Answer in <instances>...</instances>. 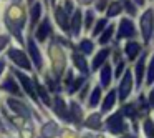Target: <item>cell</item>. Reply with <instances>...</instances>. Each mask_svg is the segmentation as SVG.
I'll return each mask as SVG.
<instances>
[{"label":"cell","mask_w":154,"mask_h":138,"mask_svg":"<svg viewBox=\"0 0 154 138\" xmlns=\"http://www.w3.org/2000/svg\"><path fill=\"white\" fill-rule=\"evenodd\" d=\"M83 82H85V77H81V78H78V80H75V83L71 85L70 88H68V91H70V93H75V91H76L78 88L81 87V85H83Z\"/></svg>","instance_id":"cell-34"},{"label":"cell","mask_w":154,"mask_h":138,"mask_svg":"<svg viewBox=\"0 0 154 138\" xmlns=\"http://www.w3.org/2000/svg\"><path fill=\"white\" fill-rule=\"evenodd\" d=\"M80 50L83 52L85 55L91 53V52H93V43H91V40H81L80 42Z\"/></svg>","instance_id":"cell-27"},{"label":"cell","mask_w":154,"mask_h":138,"mask_svg":"<svg viewBox=\"0 0 154 138\" xmlns=\"http://www.w3.org/2000/svg\"><path fill=\"white\" fill-rule=\"evenodd\" d=\"M106 127H108V130H109L111 133H123V131L126 130V125L123 123V115H121V111L119 113L111 115V117L108 118Z\"/></svg>","instance_id":"cell-4"},{"label":"cell","mask_w":154,"mask_h":138,"mask_svg":"<svg viewBox=\"0 0 154 138\" xmlns=\"http://www.w3.org/2000/svg\"><path fill=\"white\" fill-rule=\"evenodd\" d=\"M114 103H116V91H114V90H111L109 93L106 95V98H104V103H103V111L111 110V108L114 107Z\"/></svg>","instance_id":"cell-19"},{"label":"cell","mask_w":154,"mask_h":138,"mask_svg":"<svg viewBox=\"0 0 154 138\" xmlns=\"http://www.w3.org/2000/svg\"><path fill=\"white\" fill-rule=\"evenodd\" d=\"M28 2H32V0H28Z\"/></svg>","instance_id":"cell-52"},{"label":"cell","mask_w":154,"mask_h":138,"mask_svg":"<svg viewBox=\"0 0 154 138\" xmlns=\"http://www.w3.org/2000/svg\"><path fill=\"white\" fill-rule=\"evenodd\" d=\"M109 82H111V67L104 65L103 70H101V83H103V87H106V85H109Z\"/></svg>","instance_id":"cell-24"},{"label":"cell","mask_w":154,"mask_h":138,"mask_svg":"<svg viewBox=\"0 0 154 138\" xmlns=\"http://www.w3.org/2000/svg\"><path fill=\"white\" fill-rule=\"evenodd\" d=\"M71 113H73V120H76V121H80L81 120V108H80V105L78 103H71Z\"/></svg>","instance_id":"cell-31"},{"label":"cell","mask_w":154,"mask_h":138,"mask_svg":"<svg viewBox=\"0 0 154 138\" xmlns=\"http://www.w3.org/2000/svg\"><path fill=\"white\" fill-rule=\"evenodd\" d=\"M123 68H124V62H119V65H118V68H116V77H119V75L123 73Z\"/></svg>","instance_id":"cell-40"},{"label":"cell","mask_w":154,"mask_h":138,"mask_svg":"<svg viewBox=\"0 0 154 138\" xmlns=\"http://www.w3.org/2000/svg\"><path fill=\"white\" fill-rule=\"evenodd\" d=\"M131 88H133V77H131V72H126L124 78L121 80V85H119V98L121 100H126L128 95L131 93Z\"/></svg>","instance_id":"cell-6"},{"label":"cell","mask_w":154,"mask_h":138,"mask_svg":"<svg viewBox=\"0 0 154 138\" xmlns=\"http://www.w3.org/2000/svg\"><path fill=\"white\" fill-rule=\"evenodd\" d=\"M71 10H73V4L70 0H66V12H71Z\"/></svg>","instance_id":"cell-43"},{"label":"cell","mask_w":154,"mask_h":138,"mask_svg":"<svg viewBox=\"0 0 154 138\" xmlns=\"http://www.w3.org/2000/svg\"><path fill=\"white\" fill-rule=\"evenodd\" d=\"M141 50V45L137 43V42H129V43L126 45V55L129 60H134V58L137 57V53H139Z\"/></svg>","instance_id":"cell-16"},{"label":"cell","mask_w":154,"mask_h":138,"mask_svg":"<svg viewBox=\"0 0 154 138\" xmlns=\"http://www.w3.org/2000/svg\"><path fill=\"white\" fill-rule=\"evenodd\" d=\"M144 63H146V55H143V57L137 60V65H136V80H137V85L141 83V80H143V75H144Z\"/></svg>","instance_id":"cell-21"},{"label":"cell","mask_w":154,"mask_h":138,"mask_svg":"<svg viewBox=\"0 0 154 138\" xmlns=\"http://www.w3.org/2000/svg\"><path fill=\"white\" fill-rule=\"evenodd\" d=\"M50 34H51L50 20H48V18H45V20L42 22V25L38 27V30H37V38H38L40 42H45V38H47Z\"/></svg>","instance_id":"cell-13"},{"label":"cell","mask_w":154,"mask_h":138,"mask_svg":"<svg viewBox=\"0 0 154 138\" xmlns=\"http://www.w3.org/2000/svg\"><path fill=\"white\" fill-rule=\"evenodd\" d=\"M51 2H55V0H51Z\"/></svg>","instance_id":"cell-53"},{"label":"cell","mask_w":154,"mask_h":138,"mask_svg":"<svg viewBox=\"0 0 154 138\" xmlns=\"http://www.w3.org/2000/svg\"><path fill=\"white\" fill-rule=\"evenodd\" d=\"M108 55H109V48H104V50L98 52V55L93 60V70H98V67H101V65L104 63V60L108 58Z\"/></svg>","instance_id":"cell-17"},{"label":"cell","mask_w":154,"mask_h":138,"mask_svg":"<svg viewBox=\"0 0 154 138\" xmlns=\"http://www.w3.org/2000/svg\"><path fill=\"white\" fill-rule=\"evenodd\" d=\"M149 105H151V107H154V90L149 93Z\"/></svg>","instance_id":"cell-42"},{"label":"cell","mask_w":154,"mask_h":138,"mask_svg":"<svg viewBox=\"0 0 154 138\" xmlns=\"http://www.w3.org/2000/svg\"><path fill=\"white\" fill-rule=\"evenodd\" d=\"M144 131H146L147 138H154V123L149 120V118L144 121Z\"/></svg>","instance_id":"cell-30"},{"label":"cell","mask_w":154,"mask_h":138,"mask_svg":"<svg viewBox=\"0 0 154 138\" xmlns=\"http://www.w3.org/2000/svg\"><path fill=\"white\" fill-rule=\"evenodd\" d=\"M7 25L12 28V32H14L15 37L18 38V42H23V38H22V35H20V28L25 25V12L18 4H14L12 7H8Z\"/></svg>","instance_id":"cell-1"},{"label":"cell","mask_w":154,"mask_h":138,"mask_svg":"<svg viewBox=\"0 0 154 138\" xmlns=\"http://www.w3.org/2000/svg\"><path fill=\"white\" fill-rule=\"evenodd\" d=\"M28 52H30V55H32V60H33L35 67H37L38 70H42V67H43V63H42V55H40V50H38L37 43L32 40V37L28 38Z\"/></svg>","instance_id":"cell-9"},{"label":"cell","mask_w":154,"mask_h":138,"mask_svg":"<svg viewBox=\"0 0 154 138\" xmlns=\"http://www.w3.org/2000/svg\"><path fill=\"white\" fill-rule=\"evenodd\" d=\"M55 18H57V24L60 25L63 30H70V25H68V17H66V12L63 10L61 7H58L57 5V8H55Z\"/></svg>","instance_id":"cell-11"},{"label":"cell","mask_w":154,"mask_h":138,"mask_svg":"<svg viewBox=\"0 0 154 138\" xmlns=\"http://www.w3.org/2000/svg\"><path fill=\"white\" fill-rule=\"evenodd\" d=\"M14 73L17 75V78L20 80V83H22V87L25 88V91H27V93L30 95L32 98H35V90H33V87H32L33 83H32V80H30V78H28L27 75H23L22 72H18V70H17V72H14Z\"/></svg>","instance_id":"cell-10"},{"label":"cell","mask_w":154,"mask_h":138,"mask_svg":"<svg viewBox=\"0 0 154 138\" xmlns=\"http://www.w3.org/2000/svg\"><path fill=\"white\" fill-rule=\"evenodd\" d=\"M2 88H4V90H7V91H10V93H14V95H20V88H18V85L15 83V80L12 77H8L7 80L4 82Z\"/></svg>","instance_id":"cell-18"},{"label":"cell","mask_w":154,"mask_h":138,"mask_svg":"<svg viewBox=\"0 0 154 138\" xmlns=\"http://www.w3.org/2000/svg\"><path fill=\"white\" fill-rule=\"evenodd\" d=\"M40 15H42V4H33V7H32V14H30V24L32 27H33L35 24H37L38 20H40Z\"/></svg>","instance_id":"cell-20"},{"label":"cell","mask_w":154,"mask_h":138,"mask_svg":"<svg viewBox=\"0 0 154 138\" xmlns=\"http://www.w3.org/2000/svg\"><path fill=\"white\" fill-rule=\"evenodd\" d=\"M8 57H10V60L14 62L15 65L25 68V70H30V68H32L30 62H28V58H27V55H25L22 50H18V48H10V50H8Z\"/></svg>","instance_id":"cell-5"},{"label":"cell","mask_w":154,"mask_h":138,"mask_svg":"<svg viewBox=\"0 0 154 138\" xmlns=\"http://www.w3.org/2000/svg\"><path fill=\"white\" fill-rule=\"evenodd\" d=\"M48 53H50V58H51L55 77H60V75L63 73V70H65V65H66V58H65L63 50L60 48V45L51 43L50 48H48Z\"/></svg>","instance_id":"cell-2"},{"label":"cell","mask_w":154,"mask_h":138,"mask_svg":"<svg viewBox=\"0 0 154 138\" xmlns=\"http://www.w3.org/2000/svg\"><path fill=\"white\" fill-rule=\"evenodd\" d=\"M152 25H154V14L152 10H146L141 17V32H143L144 42L151 40V35H152Z\"/></svg>","instance_id":"cell-3"},{"label":"cell","mask_w":154,"mask_h":138,"mask_svg":"<svg viewBox=\"0 0 154 138\" xmlns=\"http://www.w3.org/2000/svg\"><path fill=\"white\" fill-rule=\"evenodd\" d=\"M8 118H10V121L14 125H17V127L18 125H25V117H8Z\"/></svg>","instance_id":"cell-37"},{"label":"cell","mask_w":154,"mask_h":138,"mask_svg":"<svg viewBox=\"0 0 154 138\" xmlns=\"http://www.w3.org/2000/svg\"><path fill=\"white\" fill-rule=\"evenodd\" d=\"M123 4H124V8H126L131 15H136V8H134V4L131 0H123Z\"/></svg>","instance_id":"cell-36"},{"label":"cell","mask_w":154,"mask_h":138,"mask_svg":"<svg viewBox=\"0 0 154 138\" xmlns=\"http://www.w3.org/2000/svg\"><path fill=\"white\" fill-rule=\"evenodd\" d=\"M35 88H37L38 95H40L42 101H43L45 105H50V97H48V93H47V90H45V87H42V85L37 82V83H35Z\"/></svg>","instance_id":"cell-25"},{"label":"cell","mask_w":154,"mask_h":138,"mask_svg":"<svg viewBox=\"0 0 154 138\" xmlns=\"http://www.w3.org/2000/svg\"><path fill=\"white\" fill-rule=\"evenodd\" d=\"M78 2H80L81 5H88V4H91L93 0H78Z\"/></svg>","instance_id":"cell-46"},{"label":"cell","mask_w":154,"mask_h":138,"mask_svg":"<svg viewBox=\"0 0 154 138\" xmlns=\"http://www.w3.org/2000/svg\"><path fill=\"white\" fill-rule=\"evenodd\" d=\"M136 34L134 32V25H133V22L129 20V18H124V20H121V24H119V30H118V38H129V37H133V35Z\"/></svg>","instance_id":"cell-7"},{"label":"cell","mask_w":154,"mask_h":138,"mask_svg":"<svg viewBox=\"0 0 154 138\" xmlns=\"http://www.w3.org/2000/svg\"><path fill=\"white\" fill-rule=\"evenodd\" d=\"M7 103H8V107L12 108V110L15 111V113H20L22 117H25V118H30V110H28V107L27 105H23L20 100H15V98H8L7 100Z\"/></svg>","instance_id":"cell-8"},{"label":"cell","mask_w":154,"mask_h":138,"mask_svg":"<svg viewBox=\"0 0 154 138\" xmlns=\"http://www.w3.org/2000/svg\"><path fill=\"white\" fill-rule=\"evenodd\" d=\"M55 111H57V115L60 118H63V120H70V115H68V110H66V107H65L63 98H60V97L55 98Z\"/></svg>","instance_id":"cell-14"},{"label":"cell","mask_w":154,"mask_h":138,"mask_svg":"<svg viewBox=\"0 0 154 138\" xmlns=\"http://www.w3.org/2000/svg\"><path fill=\"white\" fill-rule=\"evenodd\" d=\"M73 62H75V65H76V67L80 68L81 72H83V75L88 73V65H86V60H85L83 55L75 53V55H73Z\"/></svg>","instance_id":"cell-22"},{"label":"cell","mask_w":154,"mask_h":138,"mask_svg":"<svg viewBox=\"0 0 154 138\" xmlns=\"http://www.w3.org/2000/svg\"><path fill=\"white\" fill-rule=\"evenodd\" d=\"M58 135V125L55 121H48L42 128V138H55Z\"/></svg>","instance_id":"cell-12"},{"label":"cell","mask_w":154,"mask_h":138,"mask_svg":"<svg viewBox=\"0 0 154 138\" xmlns=\"http://www.w3.org/2000/svg\"><path fill=\"white\" fill-rule=\"evenodd\" d=\"M113 32H114V27H113V24H111V27H108L106 30L103 32V35L100 37V43H106V42L111 38V35H113Z\"/></svg>","instance_id":"cell-29"},{"label":"cell","mask_w":154,"mask_h":138,"mask_svg":"<svg viewBox=\"0 0 154 138\" xmlns=\"http://www.w3.org/2000/svg\"><path fill=\"white\" fill-rule=\"evenodd\" d=\"M136 113H137V111L134 110L133 105H124L123 110H121V115H124V117H129V118H133V120H134V117H136Z\"/></svg>","instance_id":"cell-28"},{"label":"cell","mask_w":154,"mask_h":138,"mask_svg":"<svg viewBox=\"0 0 154 138\" xmlns=\"http://www.w3.org/2000/svg\"><path fill=\"white\" fill-rule=\"evenodd\" d=\"M104 25H106V18H100V22H98L96 27H94V34L93 35H96V37H98V35L101 34V30L104 28Z\"/></svg>","instance_id":"cell-35"},{"label":"cell","mask_w":154,"mask_h":138,"mask_svg":"<svg viewBox=\"0 0 154 138\" xmlns=\"http://www.w3.org/2000/svg\"><path fill=\"white\" fill-rule=\"evenodd\" d=\"M123 138H134V136H123Z\"/></svg>","instance_id":"cell-50"},{"label":"cell","mask_w":154,"mask_h":138,"mask_svg":"<svg viewBox=\"0 0 154 138\" xmlns=\"http://www.w3.org/2000/svg\"><path fill=\"white\" fill-rule=\"evenodd\" d=\"M96 138H104V136H96Z\"/></svg>","instance_id":"cell-51"},{"label":"cell","mask_w":154,"mask_h":138,"mask_svg":"<svg viewBox=\"0 0 154 138\" xmlns=\"http://www.w3.org/2000/svg\"><path fill=\"white\" fill-rule=\"evenodd\" d=\"M152 82H154V57L149 63V68H147V83L151 85Z\"/></svg>","instance_id":"cell-33"},{"label":"cell","mask_w":154,"mask_h":138,"mask_svg":"<svg viewBox=\"0 0 154 138\" xmlns=\"http://www.w3.org/2000/svg\"><path fill=\"white\" fill-rule=\"evenodd\" d=\"M63 136H65V138H76V136H75L73 133L70 135V131H65V135H63Z\"/></svg>","instance_id":"cell-45"},{"label":"cell","mask_w":154,"mask_h":138,"mask_svg":"<svg viewBox=\"0 0 154 138\" xmlns=\"http://www.w3.org/2000/svg\"><path fill=\"white\" fill-rule=\"evenodd\" d=\"M104 8V0H100V2H98V10H103Z\"/></svg>","instance_id":"cell-44"},{"label":"cell","mask_w":154,"mask_h":138,"mask_svg":"<svg viewBox=\"0 0 154 138\" xmlns=\"http://www.w3.org/2000/svg\"><path fill=\"white\" fill-rule=\"evenodd\" d=\"M73 80V75H71V72L68 73V77H66V85H70V82Z\"/></svg>","instance_id":"cell-47"},{"label":"cell","mask_w":154,"mask_h":138,"mask_svg":"<svg viewBox=\"0 0 154 138\" xmlns=\"http://www.w3.org/2000/svg\"><path fill=\"white\" fill-rule=\"evenodd\" d=\"M121 12V5L118 4V2H113V4L109 5V8H108V15L109 17H114V15H118Z\"/></svg>","instance_id":"cell-32"},{"label":"cell","mask_w":154,"mask_h":138,"mask_svg":"<svg viewBox=\"0 0 154 138\" xmlns=\"http://www.w3.org/2000/svg\"><path fill=\"white\" fill-rule=\"evenodd\" d=\"M136 2H137L139 5H143V4H144V0H136Z\"/></svg>","instance_id":"cell-49"},{"label":"cell","mask_w":154,"mask_h":138,"mask_svg":"<svg viewBox=\"0 0 154 138\" xmlns=\"http://www.w3.org/2000/svg\"><path fill=\"white\" fill-rule=\"evenodd\" d=\"M100 98H101V88H94L93 90V93H91V97H90V107L93 108V107H96L98 105V101H100Z\"/></svg>","instance_id":"cell-26"},{"label":"cell","mask_w":154,"mask_h":138,"mask_svg":"<svg viewBox=\"0 0 154 138\" xmlns=\"http://www.w3.org/2000/svg\"><path fill=\"white\" fill-rule=\"evenodd\" d=\"M4 67H5V62L0 58V73H2V70H4Z\"/></svg>","instance_id":"cell-48"},{"label":"cell","mask_w":154,"mask_h":138,"mask_svg":"<svg viewBox=\"0 0 154 138\" xmlns=\"http://www.w3.org/2000/svg\"><path fill=\"white\" fill-rule=\"evenodd\" d=\"M85 125H86L88 128H93V130L101 128V115L100 113H91L90 117H88V120L85 121Z\"/></svg>","instance_id":"cell-15"},{"label":"cell","mask_w":154,"mask_h":138,"mask_svg":"<svg viewBox=\"0 0 154 138\" xmlns=\"http://www.w3.org/2000/svg\"><path fill=\"white\" fill-rule=\"evenodd\" d=\"M7 37H0V50H2V48L5 47V45H7Z\"/></svg>","instance_id":"cell-41"},{"label":"cell","mask_w":154,"mask_h":138,"mask_svg":"<svg viewBox=\"0 0 154 138\" xmlns=\"http://www.w3.org/2000/svg\"><path fill=\"white\" fill-rule=\"evenodd\" d=\"M22 138H33V130L32 128H23V130L20 131Z\"/></svg>","instance_id":"cell-38"},{"label":"cell","mask_w":154,"mask_h":138,"mask_svg":"<svg viewBox=\"0 0 154 138\" xmlns=\"http://www.w3.org/2000/svg\"><path fill=\"white\" fill-rule=\"evenodd\" d=\"M93 24V12H86V20H85V27L90 28Z\"/></svg>","instance_id":"cell-39"},{"label":"cell","mask_w":154,"mask_h":138,"mask_svg":"<svg viewBox=\"0 0 154 138\" xmlns=\"http://www.w3.org/2000/svg\"><path fill=\"white\" fill-rule=\"evenodd\" d=\"M80 28H81V14L76 12L71 20V35H80Z\"/></svg>","instance_id":"cell-23"}]
</instances>
